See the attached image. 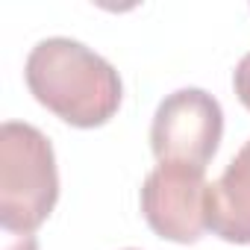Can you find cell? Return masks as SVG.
I'll list each match as a JSON object with an SVG mask.
<instances>
[{"label": "cell", "instance_id": "cell-1", "mask_svg": "<svg viewBox=\"0 0 250 250\" xmlns=\"http://www.w3.org/2000/svg\"><path fill=\"white\" fill-rule=\"evenodd\" d=\"M24 77L44 109L80 130L103 127L124 94L118 71L100 53L65 36L39 42L27 56Z\"/></svg>", "mask_w": 250, "mask_h": 250}, {"label": "cell", "instance_id": "cell-2", "mask_svg": "<svg viewBox=\"0 0 250 250\" xmlns=\"http://www.w3.org/2000/svg\"><path fill=\"white\" fill-rule=\"evenodd\" d=\"M59 200V171L50 139L33 124L0 127V227L36 232Z\"/></svg>", "mask_w": 250, "mask_h": 250}, {"label": "cell", "instance_id": "cell-3", "mask_svg": "<svg viewBox=\"0 0 250 250\" xmlns=\"http://www.w3.org/2000/svg\"><path fill=\"white\" fill-rule=\"evenodd\" d=\"M224 136L221 103L203 88H180L168 94L150 124V147L159 162L206 168Z\"/></svg>", "mask_w": 250, "mask_h": 250}, {"label": "cell", "instance_id": "cell-4", "mask_svg": "<svg viewBox=\"0 0 250 250\" xmlns=\"http://www.w3.org/2000/svg\"><path fill=\"white\" fill-rule=\"evenodd\" d=\"M206 168L159 162L142 186V212L159 238L194 244L206 227Z\"/></svg>", "mask_w": 250, "mask_h": 250}, {"label": "cell", "instance_id": "cell-5", "mask_svg": "<svg viewBox=\"0 0 250 250\" xmlns=\"http://www.w3.org/2000/svg\"><path fill=\"white\" fill-rule=\"evenodd\" d=\"M206 227L229 244H250V139L209 183Z\"/></svg>", "mask_w": 250, "mask_h": 250}, {"label": "cell", "instance_id": "cell-6", "mask_svg": "<svg viewBox=\"0 0 250 250\" xmlns=\"http://www.w3.org/2000/svg\"><path fill=\"white\" fill-rule=\"evenodd\" d=\"M232 85H235V94H238V100L244 103V109H250V53H244L241 62L235 65V71H232Z\"/></svg>", "mask_w": 250, "mask_h": 250}, {"label": "cell", "instance_id": "cell-7", "mask_svg": "<svg viewBox=\"0 0 250 250\" xmlns=\"http://www.w3.org/2000/svg\"><path fill=\"white\" fill-rule=\"evenodd\" d=\"M3 250H39L33 232H3Z\"/></svg>", "mask_w": 250, "mask_h": 250}]
</instances>
